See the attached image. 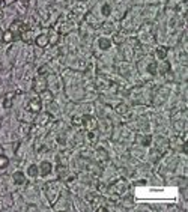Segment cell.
Returning a JSON list of instances; mask_svg holds the SVG:
<instances>
[{"instance_id": "obj_1", "label": "cell", "mask_w": 188, "mask_h": 212, "mask_svg": "<svg viewBox=\"0 0 188 212\" xmlns=\"http://www.w3.org/2000/svg\"><path fill=\"white\" fill-rule=\"evenodd\" d=\"M45 194H47L48 200L51 203L56 202V199L59 196V186H57V184H47L45 185Z\"/></svg>"}, {"instance_id": "obj_2", "label": "cell", "mask_w": 188, "mask_h": 212, "mask_svg": "<svg viewBox=\"0 0 188 212\" xmlns=\"http://www.w3.org/2000/svg\"><path fill=\"white\" fill-rule=\"evenodd\" d=\"M81 120H83V125L86 127V130H87V131H94L95 128L98 127L96 119L92 117L90 114H84V116H81Z\"/></svg>"}, {"instance_id": "obj_3", "label": "cell", "mask_w": 188, "mask_h": 212, "mask_svg": "<svg viewBox=\"0 0 188 212\" xmlns=\"http://www.w3.org/2000/svg\"><path fill=\"white\" fill-rule=\"evenodd\" d=\"M71 21L66 20V18H60L56 24V32H60V33H68L71 30Z\"/></svg>"}, {"instance_id": "obj_4", "label": "cell", "mask_w": 188, "mask_h": 212, "mask_svg": "<svg viewBox=\"0 0 188 212\" xmlns=\"http://www.w3.org/2000/svg\"><path fill=\"white\" fill-rule=\"evenodd\" d=\"M51 120H53L51 113H50V111H44V113H41V116L36 119V125H38V127H45V125H48Z\"/></svg>"}, {"instance_id": "obj_5", "label": "cell", "mask_w": 188, "mask_h": 212, "mask_svg": "<svg viewBox=\"0 0 188 212\" xmlns=\"http://www.w3.org/2000/svg\"><path fill=\"white\" fill-rule=\"evenodd\" d=\"M95 157H96L98 162H99V165H101L102 169L107 165V162H108V154H107L104 149H98L96 154H95Z\"/></svg>"}, {"instance_id": "obj_6", "label": "cell", "mask_w": 188, "mask_h": 212, "mask_svg": "<svg viewBox=\"0 0 188 212\" xmlns=\"http://www.w3.org/2000/svg\"><path fill=\"white\" fill-rule=\"evenodd\" d=\"M41 108H42V103L39 98H32L27 104V110H30L32 113H38V111H41Z\"/></svg>"}, {"instance_id": "obj_7", "label": "cell", "mask_w": 188, "mask_h": 212, "mask_svg": "<svg viewBox=\"0 0 188 212\" xmlns=\"http://www.w3.org/2000/svg\"><path fill=\"white\" fill-rule=\"evenodd\" d=\"M12 181H14L15 185H24L26 184V175H24L23 172L17 170V172L12 173Z\"/></svg>"}, {"instance_id": "obj_8", "label": "cell", "mask_w": 188, "mask_h": 212, "mask_svg": "<svg viewBox=\"0 0 188 212\" xmlns=\"http://www.w3.org/2000/svg\"><path fill=\"white\" fill-rule=\"evenodd\" d=\"M112 189H113V191H115V194H118V196L123 194V193H125V189H126V181L119 179L118 182L112 186Z\"/></svg>"}, {"instance_id": "obj_9", "label": "cell", "mask_w": 188, "mask_h": 212, "mask_svg": "<svg viewBox=\"0 0 188 212\" xmlns=\"http://www.w3.org/2000/svg\"><path fill=\"white\" fill-rule=\"evenodd\" d=\"M38 169H39V175H41V176H47V175H50V172L53 170V165H51V162H48V161H42L41 165H39Z\"/></svg>"}, {"instance_id": "obj_10", "label": "cell", "mask_w": 188, "mask_h": 212, "mask_svg": "<svg viewBox=\"0 0 188 212\" xmlns=\"http://www.w3.org/2000/svg\"><path fill=\"white\" fill-rule=\"evenodd\" d=\"M98 47H99V50L101 51H107L110 47H112V41L108 39V38H99L98 39Z\"/></svg>"}, {"instance_id": "obj_11", "label": "cell", "mask_w": 188, "mask_h": 212, "mask_svg": "<svg viewBox=\"0 0 188 212\" xmlns=\"http://www.w3.org/2000/svg\"><path fill=\"white\" fill-rule=\"evenodd\" d=\"M35 44L39 47V48H45L48 45V36L47 35H38L35 38Z\"/></svg>"}, {"instance_id": "obj_12", "label": "cell", "mask_w": 188, "mask_h": 212, "mask_svg": "<svg viewBox=\"0 0 188 212\" xmlns=\"http://www.w3.org/2000/svg\"><path fill=\"white\" fill-rule=\"evenodd\" d=\"M2 39H3V42H6V44H11L14 39H15V32L14 30H5L3 32V35H2Z\"/></svg>"}, {"instance_id": "obj_13", "label": "cell", "mask_w": 188, "mask_h": 212, "mask_svg": "<svg viewBox=\"0 0 188 212\" xmlns=\"http://www.w3.org/2000/svg\"><path fill=\"white\" fill-rule=\"evenodd\" d=\"M45 86H47L45 78H44V77L41 78V75H38L36 80H35V89H36L38 92H41V90H44V89H45Z\"/></svg>"}, {"instance_id": "obj_14", "label": "cell", "mask_w": 188, "mask_h": 212, "mask_svg": "<svg viewBox=\"0 0 188 212\" xmlns=\"http://www.w3.org/2000/svg\"><path fill=\"white\" fill-rule=\"evenodd\" d=\"M15 95H17V92H9V93H6V96H5V103H3L5 110H8V108L12 107V98H14Z\"/></svg>"}, {"instance_id": "obj_15", "label": "cell", "mask_w": 188, "mask_h": 212, "mask_svg": "<svg viewBox=\"0 0 188 212\" xmlns=\"http://www.w3.org/2000/svg\"><path fill=\"white\" fill-rule=\"evenodd\" d=\"M30 131H32V127H30L29 122H21V123H20V127H18V133L21 134V135H27Z\"/></svg>"}, {"instance_id": "obj_16", "label": "cell", "mask_w": 188, "mask_h": 212, "mask_svg": "<svg viewBox=\"0 0 188 212\" xmlns=\"http://www.w3.org/2000/svg\"><path fill=\"white\" fill-rule=\"evenodd\" d=\"M146 71H147L149 75H157V74H158V63H157V62H149Z\"/></svg>"}, {"instance_id": "obj_17", "label": "cell", "mask_w": 188, "mask_h": 212, "mask_svg": "<svg viewBox=\"0 0 188 212\" xmlns=\"http://www.w3.org/2000/svg\"><path fill=\"white\" fill-rule=\"evenodd\" d=\"M161 155H163V152L158 148H152L149 151V158H151V161H157L158 158H161Z\"/></svg>"}, {"instance_id": "obj_18", "label": "cell", "mask_w": 188, "mask_h": 212, "mask_svg": "<svg viewBox=\"0 0 188 212\" xmlns=\"http://www.w3.org/2000/svg\"><path fill=\"white\" fill-rule=\"evenodd\" d=\"M155 57H157L158 60H164L165 57H167V48H165V47H157V50H155Z\"/></svg>"}, {"instance_id": "obj_19", "label": "cell", "mask_w": 188, "mask_h": 212, "mask_svg": "<svg viewBox=\"0 0 188 212\" xmlns=\"http://www.w3.org/2000/svg\"><path fill=\"white\" fill-rule=\"evenodd\" d=\"M110 84H112V83H110L108 80L105 78V77H101V78L96 80V86H98V89H101V90L107 89V87H108Z\"/></svg>"}, {"instance_id": "obj_20", "label": "cell", "mask_w": 188, "mask_h": 212, "mask_svg": "<svg viewBox=\"0 0 188 212\" xmlns=\"http://www.w3.org/2000/svg\"><path fill=\"white\" fill-rule=\"evenodd\" d=\"M86 21L89 23V26H92L94 29H98V27L101 26V24H99V21L95 18L92 14H87V15H86Z\"/></svg>"}, {"instance_id": "obj_21", "label": "cell", "mask_w": 188, "mask_h": 212, "mask_svg": "<svg viewBox=\"0 0 188 212\" xmlns=\"http://www.w3.org/2000/svg\"><path fill=\"white\" fill-rule=\"evenodd\" d=\"M115 110H116V113H118V114H120V116H125V114L129 111V107L126 106V104H123V103H122V104H118Z\"/></svg>"}, {"instance_id": "obj_22", "label": "cell", "mask_w": 188, "mask_h": 212, "mask_svg": "<svg viewBox=\"0 0 188 212\" xmlns=\"http://www.w3.org/2000/svg\"><path fill=\"white\" fill-rule=\"evenodd\" d=\"M59 42V32H50V35H48V44H53V45H56Z\"/></svg>"}, {"instance_id": "obj_23", "label": "cell", "mask_w": 188, "mask_h": 212, "mask_svg": "<svg viewBox=\"0 0 188 212\" xmlns=\"http://www.w3.org/2000/svg\"><path fill=\"white\" fill-rule=\"evenodd\" d=\"M27 175H29L30 178H36V176L39 175V169H38V165H35V164L29 165V169H27Z\"/></svg>"}, {"instance_id": "obj_24", "label": "cell", "mask_w": 188, "mask_h": 212, "mask_svg": "<svg viewBox=\"0 0 188 212\" xmlns=\"http://www.w3.org/2000/svg\"><path fill=\"white\" fill-rule=\"evenodd\" d=\"M86 11H87V8H86V5L83 2L77 3V6L74 8V14H86Z\"/></svg>"}, {"instance_id": "obj_25", "label": "cell", "mask_w": 188, "mask_h": 212, "mask_svg": "<svg viewBox=\"0 0 188 212\" xmlns=\"http://www.w3.org/2000/svg\"><path fill=\"white\" fill-rule=\"evenodd\" d=\"M21 38H23L24 42H27V44H30L32 41H33V33H32V30H26L21 33Z\"/></svg>"}, {"instance_id": "obj_26", "label": "cell", "mask_w": 188, "mask_h": 212, "mask_svg": "<svg viewBox=\"0 0 188 212\" xmlns=\"http://www.w3.org/2000/svg\"><path fill=\"white\" fill-rule=\"evenodd\" d=\"M41 98L42 99H45V101H53V92L51 90H47V89H44V90H41Z\"/></svg>"}, {"instance_id": "obj_27", "label": "cell", "mask_w": 188, "mask_h": 212, "mask_svg": "<svg viewBox=\"0 0 188 212\" xmlns=\"http://www.w3.org/2000/svg\"><path fill=\"white\" fill-rule=\"evenodd\" d=\"M168 69H170V63H168V62H165V60H163V62L158 65V71H160L161 74L168 72Z\"/></svg>"}, {"instance_id": "obj_28", "label": "cell", "mask_w": 188, "mask_h": 212, "mask_svg": "<svg viewBox=\"0 0 188 212\" xmlns=\"http://www.w3.org/2000/svg\"><path fill=\"white\" fill-rule=\"evenodd\" d=\"M101 14H102L104 17H108V15L112 14V6H110V3H104V5H102V8H101Z\"/></svg>"}, {"instance_id": "obj_29", "label": "cell", "mask_w": 188, "mask_h": 212, "mask_svg": "<svg viewBox=\"0 0 188 212\" xmlns=\"http://www.w3.org/2000/svg\"><path fill=\"white\" fill-rule=\"evenodd\" d=\"M8 164H9V158L6 155H0V169L8 167Z\"/></svg>"}, {"instance_id": "obj_30", "label": "cell", "mask_w": 188, "mask_h": 212, "mask_svg": "<svg viewBox=\"0 0 188 212\" xmlns=\"http://www.w3.org/2000/svg\"><path fill=\"white\" fill-rule=\"evenodd\" d=\"M151 141H152V137L149 134H144V137L141 138V146H149Z\"/></svg>"}, {"instance_id": "obj_31", "label": "cell", "mask_w": 188, "mask_h": 212, "mask_svg": "<svg viewBox=\"0 0 188 212\" xmlns=\"http://www.w3.org/2000/svg\"><path fill=\"white\" fill-rule=\"evenodd\" d=\"M72 125H75V127H80V125H83V120H81V116H72Z\"/></svg>"}, {"instance_id": "obj_32", "label": "cell", "mask_w": 188, "mask_h": 212, "mask_svg": "<svg viewBox=\"0 0 188 212\" xmlns=\"http://www.w3.org/2000/svg\"><path fill=\"white\" fill-rule=\"evenodd\" d=\"M48 110H50V113H57V111H59V107H57L56 103L50 101V103H48Z\"/></svg>"}, {"instance_id": "obj_33", "label": "cell", "mask_w": 188, "mask_h": 212, "mask_svg": "<svg viewBox=\"0 0 188 212\" xmlns=\"http://www.w3.org/2000/svg\"><path fill=\"white\" fill-rule=\"evenodd\" d=\"M125 36L122 35V33H118V35H115V38H113V41L116 42V44H122V42H125Z\"/></svg>"}, {"instance_id": "obj_34", "label": "cell", "mask_w": 188, "mask_h": 212, "mask_svg": "<svg viewBox=\"0 0 188 212\" xmlns=\"http://www.w3.org/2000/svg\"><path fill=\"white\" fill-rule=\"evenodd\" d=\"M38 72H39V75H41V77H45V75H47V72H48V66H47V65H42V66L38 69Z\"/></svg>"}, {"instance_id": "obj_35", "label": "cell", "mask_w": 188, "mask_h": 212, "mask_svg": "<svg viewBox=\"0 0 188 212\" xmlns=\"http://www.w3.org/2000/svg\"><path fill=\"white\" fill-rule=\"evenodd\" d=\"M87 140L95 141V140H96V133H95V131H89V133H87Z\"/></svg>"}, {"instance_id": "obj_36", "label": "cell", "mask_w": 188, "mask_h": 212, "mask_svg": "<svg viewBox=\"0 0 188 212\" xmlns=\"http://www.w3.org/2000/svg\"><path fill=\"white\" fill-rule=\"evenodd\" d=\"M98 189H99V191H102V193H105V189H107V186L104 185V184H99V185H98Z\"/></svg>"}, {"instance_id": "obj_37", "label": "cell", "mask_w": 188, "mask_h": 212, "mask_svg": "<svg viewBox=\"0 0 188 212\" xmlns=\"http://www.w3.org/2000/svg\"><path fill=\"white\" fill-rule=\"evenodd\" d=\"M27 209H30V211H36V208H35V206H33V205H30V206H29V208H27Z\"/></svg>"}, {"instance_id": "obj_38", "label": "cell", "mask_w": 188, "mask_h": 212, "mask_svg": "<svg viewBox=\"0 0 188 212\" xmlns=\"http://www.w3.org/2000/svg\"><path fill=\"white\" fill-rule=\"evenodd\" d=\"M3 6H5V0H0V9H2Z\"/></svg>"}, {"instance_id": "obj_39", "label": "cell", "mask_w": 188, "mask_h": 212, "mask_svg": "<svg viewBox=\"0 0 188 212\" xmlns=\"http://www.w3.org/2000/svg\"><path fill=\"white\" fill-rule=\"evenodd\" d=\"M2 18H3V14H2V12H0V20H2Z\"/></svg>"}]
</instances>
